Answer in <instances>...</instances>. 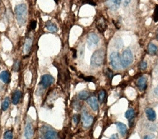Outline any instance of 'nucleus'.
<instances>
[{
	"mask_svg": "<svg viewBox=\"0 0 158 139\" xmlns=\"http://www.w3.org/2000/svg\"><path fill=\"white\" fill-rule=\"evenodd\" d=\"M154 93H155L157 96H158V85L155 88V89H154Z\"/></svg>",
	"mask_w": 158,
	"mask_h": 139,
	"instance_id": "f704fd0d",
	"label": "nucleus"
},
{
	"mask_svg": "<svg viewBox=\"0 0 158 139\" xmlns=\"http://www.w3.org/2000/svg\"><path fill=\"white\" fill-rule=\"evenodd\" d=\"M105 52L102 50H98L94 52L91 57V65L94 66H99L103 63Z\"/></svg>",
	"mask_w": 158,
	"mask_h": 139,
	"instance_id": "f03ea898",
	"label": "nucleus"
},
{
	"mask_svg": "<svg viewBox=\"0 0 158 139\" xmlns=\"http://www.w3.org/2000/svg\"><path fill=\"white\" fill-rule=\"evenodd\" d=\"M152 138L153 137H151V136H150V135H146V136L144 137V138Z\"/></svg>",
	"mask_w": 158,
	"mask_h": 139,
	"instance_id": "c9c22d12",
	"label": "nucleus"
},
{
	"mask_svg": "<svg viewBox=\"0 0 158 139\" xmlns=\"http://www.w3.org/2000/svg\"><path fill=\"white\" fill-rule=\"evenodd\" d=\"M32 45V39L27 38L26 39L25 44H24V52L26 53H29L31 50Z\"/></svg>",
	"mask_w": 158,
	"mask_h": 139,
	"instance_id": "a211bd4d",
	"label": "nucleus"
},
{
	"mask_svg": "<svg viewBox=\"0 0 158 139\" xmlns=\"http://www.w3.org/2000/svg\"><path fill=\"white\" fill-rule=\"evenodd\" d=\"M54 78L48 74L44 75L41 79V85L44 88H47L54 82Z\"/></svg>",
	"mask_w": 158,
	"mask_h": 139,
	"instance_id": "6e6552de",
	"label": "nucleus"
},
{
	"mask_svg": "<svg viewBox=\"0 0 158 139\" xmlns=\"http://www.w3.org/2000/svg\"><path fill=\"white\" fill-rule=\"evenodd\" d=\"M157 50V47L156 45L154 44L150 43L148 46V51L149 53L151 55H154Z\"/></svg>",
	"mask_w": 158,
	"mask_h": 139,
	"instance_id": "412c9836",
	"label": "nucleus"
},
{
	"mask_svg": "<svg viewBox=\"0 0 158 139\" xmlns=\"http://www.w3.org/2000/svg\"><path fill=\"white\" fill-rule=\"evenodd\" d=\"M22 92L20 91V90H16L14 93L13 95V99H12V102L14 105H17L21 99V97H22Z\"/></svg>",
	"mask_w": 158,
	"mask_h": 139,
	"instance_id": "f3484780",
	"label": "nucleus"
},
{
	"mask_svg": "<svg viewBox=\"0 0 158 139\" xmlns=\"http://www.w3.org/2000/svg\"><path fill=\"white\" fill-rule=\"evenodd\" d=\"M147 63L146 62H142L141 63H140V68L141 70L144 71L145 70L146 68H147Z\"/></svg>",
	"mask_w": 158,
	"mask_h": 139,
	"instance_id": "c85d7f7f",
	"label": "nucleus"
},
{
	"mask_svg": "<svg viewBox=\"0 0 158 139\" xmlns=\"http://www.w3.org/2000/svg\"><path fill=\"white\" fill-rule=\"evenodd\" d=\"M15 15L17 23L19 26H24L27 20V10L26 5L21 4L15 7Z\"/></svg>",
	"mask_w": 158,
	"mask_h": 139,
	"instance_id": "f257e3e1",
	"label": "nucleus"
},
{
	"mask_svg": "<svg viewBox=\"0 0 158 139\" xmlns=\"http://www.w3.org/2000/svg\"><path fill=\"white\" fill-rule=\"evenodd\" d=\"M130 1H131V0H124V2H123L124 6H127L130 3Z\"/></svg>",
	"mask_w": 158,
	"mask_h": 139,
	"instance_id": "72a5a7b5",
	"label": "nucleus"
},
{
	"mask_svg": "<svg viewBox=\"0 0 158 139\" xmlns=\"http://www.w3.org/2000/svg\"><path fill=\"white\" fill-rule=\"evenodd\" d=\"M121 60L123 68H127L130 66L133 62V55L131 51L129 49L125 50L123 53Z\"/></svg>",
	"mask_w": 158,
	"mask_h": 139,
	"instance_id": "20e7f679",
	"label": "nucleus"
},
{
	"mask_svg": "<svg viewBox=\"0 0 158 139\" xmlns=\"http://www.w3.org/2000/svg\"><path fill=\"white\" fill-rule=\"evenodd\" d=\"M13 137V132L11 131H7L4 133V138L6 139H11Z\"/></svg>",
	"mask_w": 158,
	"mask_h": 139,
	"instance_id": "393cba45",
	"label": "nucleus"
},
{
	"mask_svg": "<svg viewBox=\"0 0 158 139\" xmlns=\"http://www.w3.org/2000/svg\"><path fill=\"white\" fill-rule=\"evenodd\" d=\"M41 137L43 138H57L58 134L57 131L49 125H44L41 129Z\"/></svg>",
	"mask_w": 158,
	"mask_h": 139,
	"instance_id": "7ed1b4c3",
	"label": "nucleus"
},
{
	"mask_svg": "<svg viewBox=\"0 0 158 139\" xmlns=\"http://www.w3.org/2000/svg\"><path fill=\"white\" fill-rule=\"evenodd\" d=\"M99 38L96 34L94 33H91L88 35L87 43L88 47L89 49H92L93 47H95V45H96L99 43Z\"/></svg>",
	"mask_w": 158,
	"mask_h": 139,
	"instance_id": "0eeeda50",
	"label": "nucleus"
},
{
	"mask_svg": "<svg viewBox=\"0 0 158 139\" xmlns=\"http://www.w3.org/2000/svg\"><path fill=\"white\" fill-rule=\"evenodd\" d=\"M80 115L77 114L74 115L73 117V120L75 124H77L79 122V121H80Z\"/></svg>",
	"mask_w": 158,
	"mask_h": 139,
	"instance_id": "cd10ccee",
	"label": "nucleus"
},
{
	"mask_svg": "<svg viewBox=\"0 0 158 139\" xmlns=\"http://www.w3.org/2000/svg\"><path fill=\"white\" fill-rule=\"evenodd\" d=\"M115 125H116V127L118 131H119V132H120L121 135L123 136H124L126 134L127 131V128L126 125L124 124L123 123L120 122H116Z\"/></svg>",
	"mask_w": 158,
	"mask_h": 139,
	"instance_id": "4468645a",
	"label": "nucleus"
},
{
	"mask_svg": "<svg viewBox=\"0 0 158 139\" xmlns=\"http://www.w3.org/2000/svg\"><path fill=\"white\" fill-rule=\"evenodd\" d=\"M10 74L7 71H4L0 73V79H1L3 82L7 84L10 82Z\"/></svg>",
	"mask_w": 158,
	"mask_h": 139,
	"instance_id": "dca6fc26",
	"label": "nucleus"
},
{
	"mask_svg": "<svg viewBox=\"0 0 158 139\" xmlns=\"http://www.w3.org/2000/svg\"><path fill=\"white\" fill-rule=\"evenodd\" d=\"M83 79L88 81V82H92L93 81L94 79V78L93 76H88V77H86V78H83Z\"/></svg>",
	"mask_w": 158,
	"mask_h": 139,
	"instance_id": "2f4dec72",
	"label": "nucleus"
},
{
	"mask_svg": "<svg viewBox=\"0 0 158 139\" xmlns=\"http://www.w3.org/2000/svg\"><path fill=\"white\" fill-rule=\"evenodd\" d=\"M54 1H55V3H58V1H59V0H54Z\"/></svg>",
	"mask_w": 158,
	"mask_h": 139,
	"instance_id": "e433bc0d",
	"label": "nucleus"
},
{
	"mask_svg": "<svg viewBox=\"0 0 158 139\" xmlns=\"http://www.w3.org/2000/svg\"><path fill=\"white\" fill-rule=\"evenodd\" d=\"M20 63L19 60H16L14 61L13 66V70L14 72H18L20 69Z\"/></svg>",
	"mask_w": 158,
	"mask_h": 139,
	"instance_id": "b1692460",
	"label": "nucleus"
},
{
	"mask_svg": "<svg viewBox=\"0 0 158 139\" xmlns=\"http://www.w3.org/2000/svg\"><path fill=\"white\" fill-rule=\"evenodd\" d=\"M9 104H10V99H9V98L7 97L5 98V99H4V102H3L2 105H1V108H2L3 111H6L9 106Z\"/></svg>",
	"mask_w": 158,
	"mask_h": 139,
	"instance_id": "4be33fe9",
	"label": "nucleus"
},
{
	"mask_svg": "<svg viewBox=\"0 0 158 139\" xmlns=\"http://www.w3.org/2000/svg\"><path fill=\"white\" fill-rule=\"evenodd\" d=\"M71 50H72L73 52V58L75 59L77 57V50L75 49H71Z\"/></svg>",
	"mask_w": 158,
	"mask_h": 139,
	"instance_id": "473e14b6",
	"label": "nucleus"
},
{
	"mask_svg": "<svg viewBox=\"0 0 158 139\" xmlns=\"http://www.w3.org/2000/svg\"><path fill=\"white\" fill-rule=\"evenodd\" d=\"M105 98V92L104 90H102L99 92V100L101 102H103Z\"/></svg>",
	"mask_w": 158,
	"mask_h": 139,
	"instance_id": "a878e982",
	"label": "nucleus"
},
{
	"mask_svg": "<svg viewBox=\"0 0 158 139\" xmlns=\"http://www.w3.org/2000/svg\"><path fill=\"white\" fill-rule=\"evenodd\" d=\"M87 102L88 105L90 106V107L94 111H96L98 110V99L95 96L90 97L87 99Z\"/></svg>",
	"mask_w": 158,
	"mask_h": 139,
	"instance_id": "9d476101",
	"label": "nucleus"
},
{
	"mask_svg": "<svg viewBox=\"0 0 158 139\" xmlns=\"http://www.w3.org/2000/svg\"><path fill=\"white\" fill-rule=\"evenodd\" d=\"M137 86L141 90H144L147 87V78L145 76L139 78L137 81Z\"/></svg>",
	"mask_w": 158,
	"mask_h": 139,
	"instance_id": "9b49d317",
	"label": "nucleus"
},
{
	"mask_svg": "<svg viewBox=\"0 0 158 139\" xmlns=\"http://www.w3.org/2000/svg\"><path fill=\"white\" fill-rule=\"evenodd\" d=\"M78 98L82 100H87L89 97V92L87 91H82L78 95Z\"/></svg>",
	"mask_w": 158,
	"mask_h": 139,
	"instance_id": "aec40b11",
	"label": "nucleus"
},
{
	"mask_svg": "<svg viewBox=\"0 0 158 139\" xmlns=\"http://www.w3.org/2000/svg\"><path fill=\"white\" fill-rule=\"evenodd\" d=\"M146 114L147 117V119L150 121H154L156 119V115L153 109L152 108H147L146 109Z\"/></svg>",
	"mask_w": 158,
	"mask_h": 139,
	"instance_id": "2eb2a0df",
	"label": "nucleus"
},
{
	"mask_svg": "<svg viewBox=\"0 0 158 139\" xmlns=\"http://www.w3.org/2000/svg\"><path fill=\"white\" fill-rule=\"evenodd\" d=\"M73 106H74V108L75 109V111H78L79 109H80V105H79V103L77 102H75L73 104Z\"/></svg>",
	"mask_w": 158,
	"mask_h": 139,
	"instance_id": "7c9ffc66",
	"label": "nucleus"
},
{
	"mask_svg": "<svg viewBox=\"0 0 158 139\" xmlns=\"http://www.w3.org/2000/svg\"><path fill=\"white\" fill-rule=\"evenodd\" d=\"M82 119L83 122V125L84 127L88 128L89 127L93 121V118L89 115L88 112L85 109L82 112Z\"/></svg>",
	"mask_w": 158,
	"mask_h": 139,
	"instance_id": "423d86ee",
	"label": "nucleus"
},
{
	"mask_svg": "<svg viewBox=\"0 0 158 139\" xmlns=\"http://www.w3.org/2000/svg\"><path fill=\"white\" fill-rule=\"evenodd\" d=\"M30 29L32 30H34L36 28V22L35 20H33L30 23Z\"/></svg>",
	"mask_w": 158,
	"mask_h": 139,
	"instance_id": "c756f323",
	"label": "nucleus"
},
{
	"mask_svg": "<svg viewBox=\"0 0 158 139\" xmlns=\"http://www.w3.org/2000/svg\"><path fill=\"white\" fill-rule=\"evenodd\" d=\"M122 0H106V4L109 9L115 11L120 7Z\"/></svg>",
	"mask_w": 158,
	"mask_h": 139,
	"instance_id": "1a4fd4ad",
	"label": "nucleus"
},
{
	"mask_svg": "<svg viewBox=\"0 0 158 139\" xmlns=\"http://www.w3.org/2000/svg\"><path fill=\"white\" fill-rule=\"evenodd\" d=\"M96 28L100 32H103L106 28V24L105 20L102 18L99 19L96 23Z\"/></svg>",
	"mask_w": 158,
	"mask_h": 139,
	"instance_id": "ddd939ff",
	"label": "nucleus"
},
{
	"mask_svg": "<svg viewBox=\"0 0 158 139\" xmlns=\"http://www.w3.org/2000/svg\"><path fill=\"white\" fill-rule=\"evenodd\" d=\"M134 111L133 109H129L125 114V116L127 119H133V117L134 116Z\"/></svg>",
	"mask_w": 158,
	"mask_h": 139,
	"instance_id": "5701e85b",
	"label": "nucleus"
},
{
	"mask_svg": "<svg viewBox=\"0 0 158 139\" xmlns=\"http://www.w3.org/2000/svg\"><path fill=\"white\" fill-rule=\"evenodd\" d=\"M33 135V130L32 125L31 123L27 122L25 127L24 136L27 138H30L31 137H32Z\"/></svg>",
	"mask_w": 158,
	"mask_h": 139,
	"instance_id": "f8f14e48",
	"label": "nucleus"
},
{
	"mask_svg": "<svg viewBox=\"0 0 158 139\" xmlns=\"http://www.w3.org/2000/svg\"><path fill=\"white\" fill-rule=\"evenodd\" d=\"M47 29L52 33H55L58 31V28L55 25L51 22H48L46 24Z\"/></svg>",
	"mask_w": 158,
	"mask_h": 139,
	"instance_id": "6ab92c4d",
	"label": "nucleus"
},
{
	"mask_svg": "<svg viewBox=\"0 0 158 139\" xmlns=\"http://www.w3.org/2000/svg\"><path fill=\"white\" fill-rule=\"evenodd\" d=\"M111 64L112 68L115 70H119L121 68V60L120 54L117 52H113L110 55Z\"/></svg>",
	"mask_w": 158,
	"mask_h": 139,
	"instance_id": "39448f33",
	"label": "nucleus"
},
{
	"mask_svg": "<svg viewBox=\"0 0 158 139\" xmlns=\"http://www.w3.org/2000/svg\"><path fill=\"white\" fill-rule=\"evenodd\" d=\"M153 19L154 22L158 21V5L156 6L154 12L153 13Z\"/></svg>",
	"mask_w": 158,
	"mask_h": 139,
	"instance_id": "bb28decb",
	"label": "nucleus"
}]
</instances>
